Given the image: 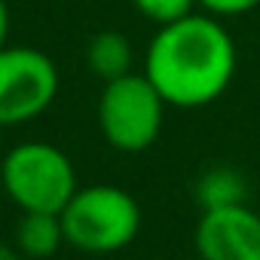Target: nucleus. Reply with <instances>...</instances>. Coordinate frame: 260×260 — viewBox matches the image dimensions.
Masks as SVG:
<instances>
[{
  "instance_id": "obj_13",
  "label": "nucleus",
  "mask_w": 260,
  "mask_h": 260,
  "mask_svg": "<svg viewBox=\"0 0 260 260\" xmlns=\"http://www.w3.org/2000/svg\"><path fill=\"white\" fill-rule=\"evenodd\" d=\"M0 260H25V257L19 254V248H10L7 242H0Z\"/></svg>"
},
{
  "instance_id": "obj_12",
  "label": "nucleus",
  "mask_w": 260,
  "mask_h": 260,
  "mask_svg": "<svg viewBox=\"0 0 260 260\" xmlns=\"http://www.w3.org/2000/svg\"><path fill=\"white\" fill-rule=\"evenodd\" d=\"M10 43V7L7 0H0V49Z\"/></svg>"
},
{
  "instance_id": "obj_5",
  "label": "nucleus",
  "mask_w": 260,
  "mask_h": 260,
  "mask_svg": "<svg viewBox=\"0 0 260 260\" xmlns=\"http://www.w3.org/2000/svg\"><path fill=\"white\" fill-rule=\"evenodd\" d=\"M58 95L55 61L34 46L0 49V125H19L40 116Z\"/></svg>"
},
{
  "instance_id": "obj_2",
  "label": "nucleus",
  "mask_w": 260,
  "mask_h": 260,
  "mask_svg": "<svg viewBox=\"0 0 260 260\" xmlns=\"http://www.w3.org/2000/svg\"><path fill=\"white\" fill-rule=\"evenodd\" d=\"M64 242L83 254L122 251L141 230V205L116 184L77 187L61 208Z\"/></svg>"
},
{
  "instance_id": "obj_1",
  "label": "nucleus",
  "mask_w": 260,
  "mask_h": 260,
  "mask_svg": "<svg viewBox=\"0 0 260 260\" xmlns=\"http://www.w3.org/2000/svg\"><path fill=\"white\" fill-rule=\"evenodd\" d=\"M144 74L172 107H205L236 77V43L217 16L190 13L162 25L144 55Z\"/></svg>"
},
{
  "instance_id": "obj_10",
  "label": "nucleus",
  "mask_w": 260,
  "mask_h": 260,
  "mask_svg": "<svg viewBox=\"0 0 260 260\" xmlns=\"http://www.w3.org/2000/svg\"><path fill=\"white\" fill-rule=\"evenodd\" d=\"M132 4L144 19H150L153 25L162 28V25H172V22L196 13L199 0H132Z\"/></svg>"
},
{
  "instance_id": "obj_11",
  "label": "nucleus",
  "mask_w": 260,
  "mask_h": 260,
  "mask_svg": "<svg viewBox=\"0 0 260 260\" xmlns=\"http://www.w3.org/2000/svg\"><path fill=\"white\" fill-rule=\"evenodd\" d=\"M199 7L208 16H245L260 7V0H199Z\"/></svg>"
},
{
  "instance_id": "obj_6",
  "label": "nucleus",
  "mask_w": 260,
  "mask_h": 260,
  "mask_svg": "<svg viewBox=\"0 0 260 260\" xmlns=\"http://www.w3.org/2000/svg\"><path fill=\"white\" fill-rule=\"evenodd\" d=\"M202 260H260V214L248 205H223L202 211L193 233Z\"/></svg>"
},
{
  "instance_id": "obj_3",
  "label": "nucleus",
  "mask_w": 260,
  "mask_h": 260,
  "mask_svg": "<svg viewBox=\"0 0 260 260\" xmlns=\"http://www.w3.org/2000/svg\"><path fill=\"white\" fill-rule=\"evenodd\" d=\"M4 193L19 211H55L77 193V172L68 153L49 141H22L0 162Z\"/></svg>"
},
{
  "instance_id": "obj_9",
  "label": "nucleus",
  "mask_w": 260,
  "mask_h": 260,
  "mask_svg": "<svg viewBox=\"0 0 260 260\" xmlns=\"http://www.w3.org/2000/svg\"><path fill=\"white\" fill-rule=\"evenodd\" d=\"M245 193H248V187H245L242 175L236 169H226V166L208 169L196 181V199H199L202 211L223 208V205H239V202H245Z\"/></svg>"
},
{
  "instance_id": "obj_8",
  "label": "nucleus",
  "mask_w": 260,
  "mask_h": 260,
  "mask_svg": "<svg viewBox=\"0 0 260 260\" xmlns=\"http://www.w3.org/2000/svg\"><path fill=\"white\" fill-rule=\"evenodd\" d=\"M64 242L61 214L55 211H22L16 226V248L28 260H46L52 257Z\"/></svg>"
},
{
  "instance_id": "obj_7",
  "label": "nucleus",
  "mask_w": 260,
  "mask_h": 260,
  "mask_svg": "<svg viewBox=\"0 0 260 260\" xmlns=\"http://www.w3.org/2000/svg\"><path fill=\"white\" fill-rule=\"evenodd\" d=\"M86 64L101 83H113L119 77L135 74V49L119 31H98L86 46Z\"/></svg>"
},
{
  "instance_id": "obj_4",
  "label": "nucleus",
  "mask_w": 260,
  "mask_h": 260,
  "mask_svg": "<svg viewBox=\"0 0 260 260\" xmlns=\"http://www.w3.org/2000/svg\"><path fill=\"white\" fill-rule=\"evenodd\" d=\"M166 107V98L144 71L128 74L104 83L98 95V128L110 147L122 153H141L159 138Z\"/></svg>"
}]
</instances>
